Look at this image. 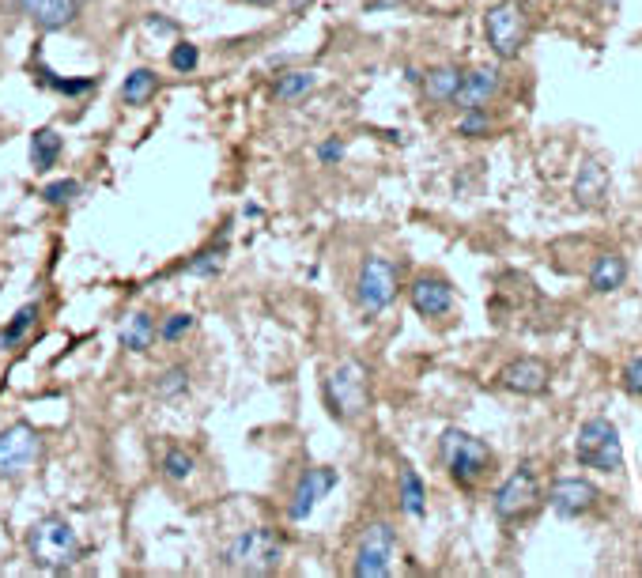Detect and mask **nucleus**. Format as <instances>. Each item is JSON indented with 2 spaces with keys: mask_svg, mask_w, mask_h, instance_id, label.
Listing matches in <instances>:
<instances>
[{
  "mask_svg": "<svg viewBox=\"0 0 642 578\" xmlns=\"http://www.w3.org/2000/svg\"><path fill=\"white\" fill-rule=\"evenodd\" d=\"M27 552H31L34 567H42V571H68L80 560V537H76L72 522H65L61 514H50L31 526Z\"/></svg>",
  "mask_w": 642,
  "mask_h": 578,
  "instance_id": "f257e3e1",
  "label": "nucleus"
},
{
  "mask_svg": "<svg viewBox=\"0 0 642 578\" xmlns=\"http://www.w3.org/2000/svg\"><path fill=\"white\" fill-rule=\"evenodd\" d=\"M280 560H284V541L272 529H242L223 548V563L238 575H272Z\"/></svg>",
  "mask_w": 642,
  "mask_h": 578,
  "instance_id": "f03ea898",
  "label": "nucleus"
},
{
  "mask_svg": "<svg viewBox=\"0 0 642 578\" xmlns=\"http://www.w3.org/2000/svg\"><path fill=\"white\" fill-rule=\"evenodd\" d=\"M325 405L337 420H355L363 416L371 405V386H367V367L344 359L337 371H329L325 378Z\"/></svg>",
  "mask_w": 642,
  "mask_h": 578,
  "instance_id": "7ed1b4c3",
  "label": "nucleus"
},
{
  "mask_svg": "<svg viewBox=\"0 0 642 578\" xmlns=\"http://www.w3.org/2000/svg\"><path fill=\"white\" fill-rule=\"evenodd\" d=\"M439 454H442V465L450 469V476H454L461 488L476 484L480 476L488 473V465H491L488 442L476 439V435H469V431H457V427L442 431Z\"/></svg>",
  "mask_w": 642,
  "mask_h": 578,
  "instance_id": "20e7f679",
  "label": "nucleus"
},
{
  "mask_svg": "<svg viewBox=\"0 0 642 578\" xmlns=\"http://www.w3.org/2000/svg\"><path fill=\"white\" fill-rule=\"evenodd\" d=\"M575 454L586 469H597V473H620V469H624L620 431H616V424H612L609 416H593V420L582 424Z\"/></svg>",
  "mask_w": 642,
  "mask_h": 578,
  "instance_id": "39448f33",
  "label": "nucleus"
},
{
  "mask_svg": "<svg viewBox=\"0 0 642 578\" xmlns=\"http://www.w3.org/2000/svg\"><path fill=\"white\" fill-rule=\"evenodd\" d=\"M355 299L363 306V314H382L397 299V265L389 257H367L359 280H355Z\"/></svg>",
  "mask_w": 642,
  "mask_h": 578,
  "instance_id": "423d86ee",
  "label": "nucleus"
},
{
  "mask_svg": "<svg viewBox=\"0 0 642 578\" xmlns=\"http://www.w3.org/2000/svg\"><path fill=\"white\" fill-rule=\"evenodd\" d=\"M42 458V439L27 424H12L0 431V480L27 476Z\"/></svg>",
  "mask_w": 642,
  "mask_h": 578,
  "instance_id": "0eeeda50",
  "label": "nucleus"
},
{
  "mask_svg": "<svg viewBox=\"0 0 642 578\" xmlns=\"http://www.w3.org/2000/svg\"><path fill=\"white\" fill-rule=\"evenodd\" d=\"M393 556H397L393 526H386V522L367 526L359 537V548H355V578H386L393 571Z\"/></svg>",
  "mask_w": 642,
  "mask_h": 578,
  "instance_id": "6e6552de",
  "label": "nucleus"
},
{
  "mask_svg": "<svg viewBox=\"0 0 642 578\" xmlns=\"http://www.w3.org/2000/svg\"><path fill=\"white\" fill-rule=\"evenodd\" d=\"M484 31H488V46L503 61L510 57H518L525 46V31H529V23H525L522 8L514 4V0H503V4H495L488 8V16H484Z\"/></svg>",
  "mask_w": 642,
  "mask_h": 578,
  "instance_id": "1a4fd4ad",
  "label": "nucleus"
},
{
  "mask_svg": "<svg viewBox=\"0 0 642 578\" xmlns=\"http://www.w3.org/2000/svg\"><path fill=\"white\" fill-rule=\"evenodd\" d=\"M537 499H541V480H537V473H533L529 465H518V469L503 480V488L495 492V514H499L503 522H514V518L529 514Z\"/></svg>",
  "mask_w": 642,
  "mask_h": 578,
  "instance_id": "9d476101",
  "label": "nucleus"
},
{
  "mask_svg": "<svg viewBox=\"0 0 642 578\" xmlns=\"http://www.w3.org/2000/svg\"><path fill=\"white\" fill-rule=\"evenodd\" d=\"M337 488V469H306L303 476H299V484H295V492H291V522H306L310 514H314V507H318L325 495Z\"/></svg>",
  "mask_w": 642,
  "mask_h": 578,
  "instance_id": "9b49d317",
  "label": "nucleus"
},
{
  "mask_svg": "<svg viewBox=\"0 0 642 578\" xmlns=\"http://www.w3.org/2000/svg\"><path fill=\"white\" fill-rule=\"evenodd\" d=\"M412 310L423 314V318H442V314H450V306H454V288L442 280V276H420V280H412Z\"/></svg>",
  "mask_w": 642,
  "mask_h": 578,
  "instance_id": "f8f14e48",
  "label": "nucleus"
},
{
  "mask_svg": "<svg viewBox=\"0 0 642 578\" xmlns=\"http://www.w3.org/2000/svg\"><path fill=\"white\" fill-rule=\"evenodd\" d=\"M593 492L590 480H578V476H567V480H556L552 484V492H548V507L556 510L559 518H578V514H586L593 507Z\"/></svg>",
  "mask_w": 642,
  "mask_h": 578,
  "instance_id": "ddd939ff",
  "label": "nucleus"
},
{
  "mask_svg": "<svg viewBox=\"0 0 642 578\" xmlns=\"http://www.w3.org/2000/svg\"><path fill=\"white\" fill-rule=\"evenodd\" d=\"M16 4L19 12L42 31H61L80 12V0H16Z\"/></svg>",
  "mask_w": 642,
  "mask_h": 578,
  "instance_id": "4468645a",
  "label": "nucleus"
},
{
  "mask_svg": "<svg viewBox=\"0 0 642 578\" xmlns=\"http://www.w3.org/2000/svg\"><path fill=\"white\" fill-rule=\"evenodd\" d=\"M499 382L514 393H544L548 390V367L541 359H514L499 371Z\"/></svg>",
  "mask_w": 642,
  "mask_h": 578,
  "instance_id": "2eb2a0df",
  "label": "nucleus"
},
{
  "mask_svg": "<svg viewBox=\"0 0 642 578\" xmlns=\"http://www.w3.org/2000/svg\"><path fill=\"white\" fill-rule=\"evenodd\" d=\"M495 87H499V76H495V68H476V72H461V87H457L454 102L461 110H476V106H484V102L495 95Z\"/></svg>",
  "mask_w": 642,
  "mask_h": 578,
  "instance_id": "dca6fc26",
  "label": "nucleus"
},
{
  "mask_svg": "<svg viewBox=\"0 0 642 578\" xmlns=\"http://www.w3.org/2000/svg\"><path fill=\"white\" fill-rule=\"evenodd\" d=\"M575 197L578 204H586V208L605 204V197H609V170L601 167L597 159H586V163H582V170H578L575 178Z\"/></svg>",
  "mask_w": 642,
  "mask_h": 578,
  "instance_id": "f3484780",
  "label": "nucleus"
},
{
  "mask_svg": "<svg viewBox=\"0 0 642 578\" xmlns=\"http://www.w3.org/2000/svg\"><path fill=\"white\" fill-rule=\"evenodd\" d=\"M159 337V329H155L152 314H129L118 329V340L121 348H129V352H148Z\"/></svg>",
  "mask_w": 642,
  "mask_h": 578,
  "instance_id": "a211bd4d",
  "label": "nucleus"
},
{
  "mask_svg": "<svg viewBox=\"0 0 642 578\" xmlns=\"http://www.w3.org/2000/svg\"><path fill=\"white\" fill-rule=\"evenodd\" d=\"M624 276H627L624 257H620V254H601L597 261H593V269H590V288L601 291V295H609V291H616L620 284H624Z\"/></svg>",
  "mask_w": 642,
  "mask_h": 578,
  "instance_id": "6ab92c4d",
  "label": "nucleus"
},
{
  "mask_svg": "<svg viewBox=\"0 0 642 578\" xmlns=\"http://www.w3.org/2000/svg\"><path fill=\"white\" fill-rule=\"evenodd\" d=\"M155 91H159V76H155L152 68H136L121 84V102L125 106H144V102L155 99Z\"/></svg>",
  "mask_w": 642,
  "mask_h": 578,
  "instance_id": "aec40b11",
  "label": "nucleus"
},
{
  "mask_svg": "<svg viewBox=\"0 0 642 578\" xmlns=\"http://www.w3.org/2000/svg\"><path fill=\"white\" fill-rule=\"evenodd\" d=\"M423 80V91H427V99L431 102H454L457 87H461V72L454 65H442V68H431Z\"/></svg>",
  "mask_w": 642,
  "mask_h": 578,
  "instance_id": "412c9836",
  "label": "nucleus"
},
{
  "mask_svg": "<svg viewBox=\"0 0 642 578\" xmlns=\"http://www.w3.org/2000/svg\"><path fill=\"white\" fill-rule=\"evenodd\" d=\"M57 159H61V136L53 133V129H38V133L31 136V163H34V170L57 167Z\"/></svg>",
  "mask_w": 642,
  "mask_h": 578,
  "instance_id": "4be33fe9",
  "label": "nucleus"
},
{
  "mask_svg": "<svg viewBox=\"0 0 642 578\" xmlns=\"http://www.w3.org/2000/svg\"><path fill=\"white\" fill-rule=\"evenodd\" d=\"M401 510L412 518H423V510H427V488H423L420 473H412V469H401Z\"/></svg>",
  "mask_w": 642,
  "mask_h": 578,
  "instance_id": "5701e85b",
  "label": "nucleus"
},
{
  "mask_svg": "<svg viewBox=\"0 0 642 578\" xmlns=\"http://www.w3.org/2000/svg\"><path fill=\"white\" fill-rule=\"evenodd\" d=\"M318 87V76L314 72H284L280 80H276V87H272V95L280 102H295L303 99L306 91H314Z\"/></svg>",
  "mask_w": 642,
  "mask_h": 578,
  "instance_id": "b1692460",
  "label": "nucleus"
},
{
  "mask_svg": "<svg viewBox=\"0 0 642 578\" xmlns=\"http://www.w3.org/2000/svg\"><path fill=\"white\" fill-rule=\"evenodd\" d=\"M34 318H38V306H34V303L19 306L16 314H12V322L0 329V344H4V348L19 344V340H23V333H27V329L34 325Z\"/></svg>",
  "mask_w": 642,
  "mask_h": 578,
  "instance_id": "393cba45",
  "label": "nucleus"
},
{
  "mask_svg": "<svg viewBox=\"0 0 642 578\" xmlns=\"http://www.w3.org/2000/svg\"><path fill=\"white\" fill-rule=\"evenodd\" d=\"M189 393V371L186 367H167L163 378L155 382V397H163V401H174V397H186Z\"/></svg>",
  "mask_w": 642,
  "mask_h": 578,
  "instance_id": "a878e982",
  "label": "nucleus"
},
{
  "mask_svg": "<svg viewBox=\"0 0 642 578\" xmlns=\"http://www.w3.org/2000/svg\"><path fill=\"white\" fill-rule=\"evenodd\" d=\"M220 269H223V246H208V250H201V254L186 265L189 276H204V280H212Z\"/></svg>",
  "mask_w": 642,
  "mask_h": 578,
  "instance_id": "bb28decb",
  "label": "nucleus"
},
{
  "mask_svg": "<svg viewBox=\"0 0 642 578\" xmlns=\"http://www.w3.org/2000/svg\"><path fill=\"white\" fill-rule=\"evenodd\" d=\"M163 476H167V480H189V476H193V454H186V450H167V454H163Z\"/></svg>",
  "mask_w": 642,
  "mask_h": 578,
  "instance_id": "cd10ccee",
  "label": "nucleus"
},
{
  "mask_svg": "<svg viewBox=\"0 0 642 578\" xmlns=\"http://www.w3.org/2000/svg\"><path fill=\"white\" fill-rule=\"evenodd\" d=\"M38 80L46 87H53V91H61V95H84V91H91L95 87V76H84V80H61V76H53V72H38Z\"/></svg>",
  "mask_w": 642,
  "mask_h": 578,
  "instance_id": "c85d7f7f",
  "label": "nucleus"
},
{
  "mask_svg": "<svg viewBox=\"0 0 642 578\" xmlns=\"http://www.w3.org/2000/svg\"><path fill=\"white\" fill-rule=\"evenodd\" d=\"M193 325H197V318H193V314H170V318H163V322H159V337L174 344V340L186 337Z\"/></svg>",
  "mask_w": 642,
  "mask_h": 578,
  "instance_id": "c756f323",
  "label": "nucleus"
},
{
  "mask_svg": "<svg viewBox=\"0 0 642 578\" xmlns=\"http://www.w3.org/2000/svg\"><path fill=\"white\" fill-rule=\"evenodd\" d=\"M197 65H201V50H197L193 42H178V46L170 50V68H174V72H193Z\"/></svg>",
  "mask_w": 642,
  "mask_h": 578,
  "instance_id": "7c9ffc66",
  "label": "nucleus"
},
{
  "mask_svg": "<svg viewBox=\"0 0 642 578\" xmlns=\"http://www.w3.org/2000/svg\"><path fill=\"white\" fill-rule=\"evenodd\" d=\"M80 193V182H72V178H61V182H50V186L42 189V197L50 204H68L72 197Z\"/></svg>",
  "mask_w": 642,
  "mask_h": 578,
  "instance_id": "2f4dec72",
  "label": "nucleus"
},
{
  "mask_svg": "<svg viewBox=\"0 0 642 578\" xmlns=\"http://www.w3.org/2000/svg\"><path fill=\"white\" fill-rule=\"evenodd\" d=\"M457 133L461 136H484L488 133V118H484V106H476V110H465V118L457 125Z\"/></svg>",
  "mask_w": 642,
  "mask_h": 578,
  "instance_id": "473e14b6",
  "label": "nucleus"
},
{
  "mask_svg": "<svg viewBox=\"0 0 642 578\" xmlns=\"http://www.w3.org/2000/svg\"><path fill=\"white\" fill-rule=\"evenodd\" d=\"M624 386H627V393H642V356H639V359H631V363H627V371H624Z\"/></svg>",
  "mask_w": 642,
  "mask_h": 578,
  "instance_id": "72a5a7b5",
  "label": "nucleus"
},
{
  "mask_svg": "<svg viewBox=\"0 0 642 578\" xmlns=\"http://www.w3.org/2000/svg\"><path fill=\"white\" fill-rule=\"evenodd\" d=\"M340 155H344V144H340L337 136H333V140H325V144L318 148V159L325 163V167H329V163H340Z\"/></svg>",
  "mask_w": 642,
  "mask_h": 578,
  "instance_id": "f704fd0d",
  "label": "nucleus"
},
{
  "mask_svg": "<svg viewBox=\"0 0 642 578\" xmlns=\"http://www.w3.org/2000/svg\"><path fill=\"white\" fill-rule=\"evenodd\" d=\"M148 31H159V34H170L174 31V23H167V19H148Z\"/></svg>",
  "mask_w": 642,
  "mask_h": 578,
  "instance_id": "c9c22d12",
  "label": "nucleus"
},
{
  "mask_svg": "<svg viewBox=\"0 0 642 578\" xmlns=\"http://www.w3.org/2000/svg\"><path fill=\"white\" fill-rule=\"evenodd\" d=\"M246 4H257V8H269V4H276V0H246Z\"/></svg>",
  "mask_w": 642,
  "mask_h": 578,
  "instance_id": "e433bc0d",
  "label": "nucleus"
}]
</instances>
